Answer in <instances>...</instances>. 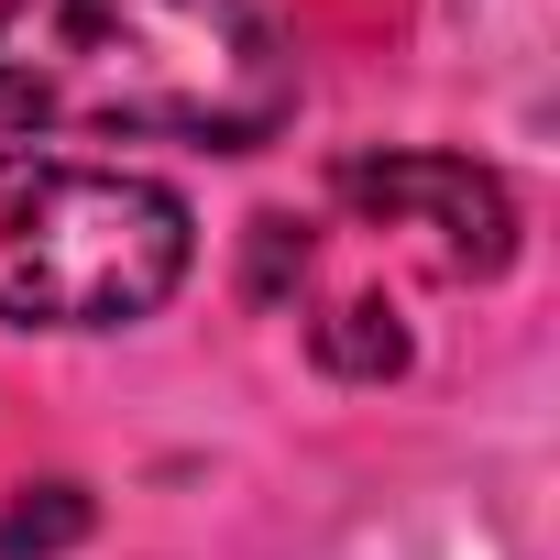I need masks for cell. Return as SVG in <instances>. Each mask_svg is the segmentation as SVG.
<instances>
[{
  "label": "cell",
  "instance_id": "obj_1",
  "mask_svg": "<svg viewBox=\"0 0 560 560\" xmlns=\"http://www.w3.org/2000/svg\"><path fill=\"white\" fill-rule=\"evenodd\" d=\"M298 110L264 0H0V143L253 154Z\"/></svg>",
  "mask_w": 560,
  "mask_h": 560
},
{
  "label": "cell",
  "instance_id": "obj_2",
  "mask_svg": "<svg viewBox=\"0 0 560 560\" xmlns=\"http://www.w3.org/2000/svg\"><path fill=\"white\" fill-rule=\"evenodd\" d=\"M187 253L198 231L176 187L100 154H56V143H0V319L132 330L176 298Z\"/></svg>",
  "mask_w": 560,
  "mask_h": 560
},
{
  "label": "cell",
  "instance_id": "obj_3",
  "mask_svg": "<svg viewBox=\"0 0 560 560\" xmlns=\"http://www.w3.org/2000/svg\"><path fill=\"white\" fill-rule=\"evenodd\" d=\"M341 198L418 231L451 275H494L516 253V209L472 154H363V165H341Z\"/></svg>",
  "mask_w": 560,
  "mask_h": 560
},
{
  "label": "cell",
  "instance_id": "obj_4",
  "mask_svg": "<svg viewBox=\"0 0 560 560\" xmlns=\"http://www.w3.org/2000/svg\"><path fill=\"white\" fill-rule=\"evenodd\" d=\"M67 538H89V494L78 483H34V494L0 505V560H45Z\"/></svg>",
  "mask_w": 560,
  "mask_h": 560
}]
</instances>
